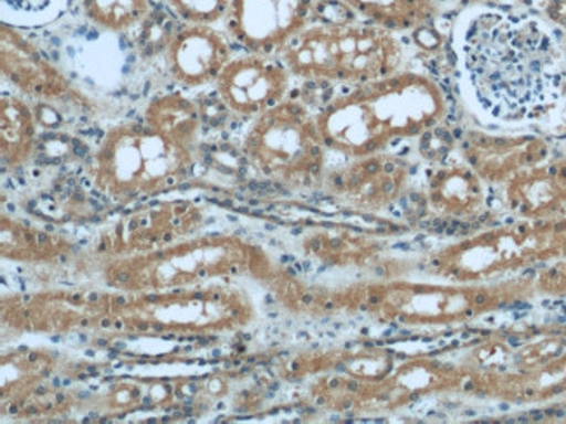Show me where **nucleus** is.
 I'll list each match as a JSON object with an SVG mask.
<instances>
[{
  "label": "nucleus",
  "mask_w": 566,
  "mask_h": 424,
  "mask_svg": "<svg viewBox=\"0 0 566 424\" xmlns=\"http://www.w3.org/2000/svg\"><path fill=\"white\" fill-rule=\"evenodd\" d=\"M316 9V0H230L227 32L248 53L280 56Z\"/></svg>",
  "instance_id": "6"
},
{
  "label": "nucleus",
  "mask_w": 566,
  "mask_h": 424,
  "mask_svg": "<svg viewBox=\"0 0 566 424\" xmlns=\"http://www.w3.org/2000/svg\"><path fill=\"white\" fill-rule=\"evenodd\" d=\"M447 114V96L431 75L401 70L329 98L316 120L328 151L354 159L420 138Z\"/></svg>",
  "instance_id": "2"
},
{
  "label": "nucleus",
  "mask_w": 566,
  "mask_h": 424,
  "mask_svg": "<svg viewBox=\"0 0 566 424\" xmlns=\"http://www.w3.org/2000/svg\"><path fill=\"white\" fill-rule=\"evenodd\" d=\"M460 62L474 103L501 123L544 119L565 91L556 41L526 14L472 11L460 33Z\"/></svg>",
  "instance_id": "1"
},
{
  "label": "nucleus",
  "mask_w": 566,
  "mask_h": 424,
  "mask_svg": "<svg viewBox=\"0 0 566 424\" xmlns=\"http://www.w3.org/2000/svg\"><path fill=\"white\" fill-rule=\"evenodd\" d=\"M292 75L281 57L247 53L232 57L214 84L232 114L255 119L287 99Z\"/></svg>",
  "instance_id": "7"
},
{
  "label": "nucleus",
  "mask_w": 566,
  "mask_h": 424,
  "mask_svg": "<svg viewBox=\"0 0 566 424\" xmlns=\"http://www.w3.org/2000/svg\"><path fill=\"white\" fill-rule=\"evenodd\" d=\"M525 2H528V0H525Z\"/></svg>",
  "instance_id": "19"
},
{
  "label": "nucleus",
  "mask_w": 566,
  "mask_h": 424,
  "mask_svg": "<svg viewBox=\"0 0 566 424\" xmlns=\"http://www.w3.org/2000/svg\"><path fill=\"white\" fill-rule=\"evenodd\" d=\"M169 72L185 87L208 86L232 60L230 39L211 25H180L168 47Z\"/></svg>",
  "instance_id": "9"
},
{
  "label": "nucleus",
  "mask_w": 566,
  "mask_h": 424,
  "mask_svg": "<svg viewBox=\"0 0 566 424\" xmlns=\"http://www.w3.org/2000/svg\"><path fill=\"white\" fill-rule=\"evenodd\" d=\"M145 124L153 127L154 131L168 136L172 141L192 150L198 144L199 132L205 127L199 106L178 93L156 96L148 103Z\"/></svg>",
  "instance_id": "15"
},
{
  "label": "nucleus",
  "mask_w": 566,
  "mask_h": 424,
  "mask_svg": "<svg viewBox=\"0 0 566 424\" xmlns=\"http://www.w3.org/2000/svg\"><path fill=\"white\" fill-rule=\"evenodd\" d=\"M193 150L154 131L147 124L114 127L87 162L96 187L112 197H156L178 184L193 168Z\"/></svg>",
  "instance_id": "4"
},
{
  "label": "nucleus",
  "mask_w": 566,
  "mask_h": 424,
  "mask_svg": "<svg viewBox=\"0 0 566 424\" xmlns=\"http://www.w3.org/2000/svg\"><path fill=\"white\" fill-rule=\"evenodd\" d=\"M420 153L431 162L439 163L447 160L448 151L453 148V138L450 132L436 126L431 131L420 136Z\"/></svg>",
  "instance_id": "17"
},
{
  "label": "nucleus",
  "mask_w": 566,
  "mask_h": 424,
  "mask_svg": "<svg viewBox=\"0 0 566 424\" xmlns=\"http://www.w3.org/2000/svg\"><path fill=\"white\" fill-rule=\"evenodd\" d=\"M426 195L438 214L474 216L484 202L483 180L464 160H443L427 171Z\"/></svg>",
  "instance_id": "12"
},
{
  "label": "nucleus",
  "mask_w": 566,
  "mask_h": 424,
  "mask_svg": "<svg viewBox=\"0 0 566 424\" xmlns=\"http://www.w3.org/2000/svg\"><path fill=\"white\" fill-rule=\"evenodd\" d=\"M38 117L23 99L4 94L2 96V168H21L38 151Z\"/></svg>",
  "instance_id": "14"
},
{
  "label": "nucleus",
  "mask_w": 566,
  "mask_h": 424,
  "mask_svg": "<svg viewBox=\"0 0 566 424\" xmlns=\"http://www.w3.org/2000/svg\"><path fill=\"white\" fill-rule=\"evenodd\" d=\"M407 163L386 151L354 157L349 163L326 171L321 180L328 195L344 199L363 209H382L405 192L408 183Z\"/></svg>",
  "instance_id": "8"
},
{
  "label": "nucleus",
  "mask_w": 566,
  "mask_h": 424,
  "mask_svg": "<svg viewBox=\"0 0 566 424\" xmlns=\"http://www.w3.org/2000/svg\"><path fill=\"white\" fill-rule=\"evenodd\" d=\"M542 17L553 25L566 30V0H538Z\"/></svg>",
  "instance_id": "18"
},
{
  "label": "nucleus",
  "mask_w": 566,
  "mask_h": 424,
  "mask_svg": "<svg viewBox=\"0 0 566 424\" xmlns=\"http://www.w3.org/2000/svg\"><path fill=\"white\" fill-rule=\"evenodd\" d=\"M326 151L316 114L292 98L255 117L242 139L248 168L280 188L321 183L326 172Z\"/></svg>",
  "instance_id": "5"
},
{
  "label": "nucleus",
  "mask_w": 566,
  "mask_h": 424,
  "mask_svg": "<svg viewBox=\"0 0 566 424\" xmlns=\"http://www.w3.org/2000/svg\"><path fill=\"white\" fill-rule=\"evenodd\" d=\"M460 156L481 180L499 183L523 169L534 168L547 156V147L532 136L507 138L468 131L460 138Z\"/></svg>",
  "instance_id": "10"
},
{
  "label": "nucleus",
  "mask_w": 566,
  "mask_h": 424,
  "mask_svg": "<svg viewBox=\"0 0 566 424\" xmlns=\"http://www.w3.org/2000/svg\"><path fill=\"white\" fill-rule=\"evenodd\" d=\"M361 20L386 26L395 32H408L441 17L439 0H335Z\"/></svg>",
  "instance_id": "13"
},
{
  "label": "nucleus",
  "mask_w": 566,
  "mask_h": 424,
  "mask_svg": "<svg viewBox=\"0 0 566 424\" xmlns=\"http://www.w3.org/2000/svg\"><path fill=\"white\" fill-rule=\"evenodd\" d=\"M184 25H211L227 20L230 0H160Z\"/></svg>",
  "instance_id": "16"
},
{
  "label": "nucleus",
  "mask_w": 566,
  "mask_h": 424,
  "mask_svg": "<svg viewBox=\"0 0 566 424\" xmlns=\"http://www.w3.org/2000/svg\"><path fill=\"white\" fill-rule=\"evenodd\" d=\"M295 77L311 84L361 86L401 72L407 50L395 30L369 21L311 23L280 54Z\"/></svg>",
  "instance_id": "3"
},
{
  "label": "nucleus",
  "mask_w": 566,
  "mask_h": 424,
  "mask_svg": "<svg viewBox=\"0 0 566 424\" xmlns=\"http://www.w3.org/2000/svg\"><path fill=\"white\" fill-rule=\"evenodd\" d=\"M2 75L35 98L74 102L71 84L13 26L2 25Z\"/></svg>",
  "instance_id": "11"
}]
</instances>
